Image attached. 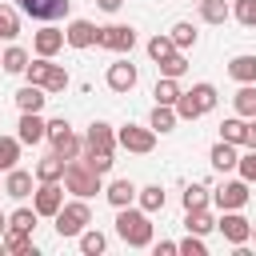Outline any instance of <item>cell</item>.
I'll list each match as a JSON object with an SVG mask.
<instances>
[{
    "mask_svg": "<svg viewBox=\"0 0 256 256\" xmlns=\"http://www.w3.org/2000/svg\"><path fill=\"white\" fill-rule=\"evenodd\" d=\"M116 236L128 244V248H148L152 244V220L144 208H116Z\"/></svg>",
    "mask_w": 256,
    "mask_h": 256,
    "instance_id": "6da1fadb",
    "label": "cell"
},
{
    "mask_svg": "<svg viewBox=\"0 0 256 256\" xmlns=\"http://www.w3.org/2000/svg\"><path fill=\"white\" fill-rule=\"evenodd\" d=\"M64 188H68L72 196L88 200V196L104 192V176H100L88 160H68V168H64Z\"/></svg>",
    "mask_w": 256,
    "mask_h": 256,
    "instance_id": "7a4b0ae2",
    "label": "cell"
},
{
    "mask_svg": "<svg viewBox=\"0 0 256 256\" xmlns=\"http://www.w3.org/2000/svg\"><path fill=\"white\" fill-rule=\"evenodd\" d=\"M216 88L212 84H192L188 92H180V100H176V116L180 120H200L204 112H212L216 108Z\"/></svg>",
    "mask_w": 256,
    "mask_h": 256,
    "instance_id": "3957f363",
    "label": "cell"
},
{
    "mask_svg": "<svg viewBox=\"0 0 256 256\" xmlns=\"http://www.w3.org/2000/svg\"><path fill=\"white\" fill-rule=\"evenodd\" d=\"M52 220H56L60 240H64V236H80V232L92 224V208H88V200H80V196H76V200H72V204H64Z\"/></svg>",
    "mask_w": 256,
    "mask_h": 256,
    "instance_id": "277c9868",
    "label": "cell"
},
{
    "mask_svg": "<svg viewBox=\"0 0 256 256\" xmlns=\"http://www.w3.org/2000/svg\"><path fill=\"white\" fill-rule=\"evenodd\" d=\"M116 144L128 148V152H136V156H144V152L156 148V128H152V124H148V128H140V124H124V128L116 132Z\"/></svg>",
    "mask_w": 256,
    "mask_h": 256,
    "instance_id": "5b68a950",
    "label": "cell"
},
{
    "mask_svg": "<svg viewBox=\"0 0 256 256\" xmlns=\"http://www.w3.org/2000/svg\"><path fill=\"white\" fill-rule=\"evenodd\" d=\"M216 228H220V236H224L228 244H236V248H244V244L252 240V220H244V216H240V208L224 212V216L216 220Z\"/></svg>",
    "mask_w": 256,
    "mask_h": 256,
    "instance_id": "8992f818",
    "label": "cell"
},
{
    "mask_svg": "<svg viewBox=\"0 0 256 256\" xmlns=\"http://www.w3.org/2000/svg\"><path fill=\"white\" fill-rule=\"evenodd\" d=\"M16 8H20L24 16H32V20H44V24H52V20L68 16L72 0H16Z\"/></svg>",
    "mask_w": 256,
    "mask_h": 256,
    "instance_id": "52a82bcc",
    "label": "cell"
},
{
    "mask_svg": "<svg viewBox=\"0 0 256 256\" xmlns=\"http://www.w3.org/2000/svg\"><path fill=\"white\" fill-rule=\"evenodd\" d=\"M96 44L108 48V52H132L136 48V28L132 24H108V28H100Z\"/></svg>",
    "mask_w": 256,
    "mask_h": 256,
    "instance_id": "ba28073f",
    "label": "cell"
},
{
    "mask_svg": "<svg viewBox=\"0 0 256 256\" xmlns=\"http://www.w3.org/2000/svg\"><path fill=\"white\" fill-rule=\"evenodd\" d=\"M32 208H36L40 216H56V212L64 208V188H60V180H40V188L32 192Z\"/></svg>",
    "mask_w": 256,
    "mask_h": 256,
    "instance_id": "9c48e42d",
    "label": "cell"
},
{
    "mask_svg": "<svg viewBox=\"0 0 256 256\" xmlns=\"http://www.w3.org/2000/svg\"><path fill=\"white\" fill-rule=\"evenodd\" d=\"M212 200H216V208H220V212L244 208V204H248V180L240 176V180H228V184H220V188L212 192Z\"/></svg>",
    "mask_w": 256,
    "mask_h": 256,
    "instance_id": "30bf717a",
    "label": "cell"
},
{
    "mask_svg": "<svg viewBox=\"0 0 256 256\" xmlns=\"http://www.w3.org/2000/svg\"><path fill=\"white\" fill-rule=\"evenodd\" d=\"M16 136H20V144H40V140H48V120H40V112H20Z\"/></svg>",
    "mask_w": 256,
    "mask_h": 256,
    "instance_id": "8fae6325",
    "label": "cell"
},
{
    "mask_svg": "<svg viewBox=\"0 0 256 256\" xmlns=\"http://www.w3.org/2000/svg\"><path fill=\"white\" fill-rule=\"evenodd\" d=\"M84 152H116V132H112V124L96 120V124L88 128V136H84Z\"/></svg>",
    "mask_w": 256,
    "mask_h": 256,
    "instance_id": "7c38bea8",
    "label": "cell"
},
{
    "mask_svg": "<svg viewBox=\"0 0 256 256\" xmlns=\"http://www.w3.org/2000/svg\"><path fill=\"white\" fill-rule=\"evenodd\" d=\"M96 36H100V28H96L92 20H72V24L64 28V40H68L72 48H92Z\"/></svg>",
    "mask_w": 256,
    "mask_h": 256,
    "instance_id": "4fadbf2b",
    "label": "cell"
},
{
    "mask_svg": "<svg viewBox=\"0 0 256 256\" xmlns=\"http://www.w3.org/2000/svg\"><path fill=\"white\" fill-rule=\"evenodd\" d=\"M108 88L112 92H132L136 88V64H128V60L108 64Z\"/></svg>",
    "mask_w": 256,
    "mask_h": 256,
    "instance_id": "5bb4252c",
    "label": "cell"
},
{
    "mask_svg": "<svg viewBox=\"0 0 256 256\" xmlns=\"http://www.w3.org/2000/svg\"><path fill=\"white\" fill-rule=\"evenodd\" d=\"M64 44H68V40H64V32H60V28H40V32L32 36V48H36V56H48V60H52V56H56Z\"/></svg>",
    "mask_w": 256,
    "mask_h": 256,
    "instance_id": "9a60e30c",
    "label": "cell"
},
{
    "mask_svg": "<svg viewBox=\"0 0 256 256\" xmlns=\"http://www.w3.org/2000/svg\"><path fill=\"white\" fill-rule=\"evenodd\" d=\"M32 176H36V172H24V168H12V172L4 176V192H8L12 200H24V196H32Z\"/></svg>",
    "mask_w": 256,
    "mask_h": 256,
    "instance_id": "2e32d148",
    "label": "cell"
},
{
    "mask_svg": "<svg viewBox=\"0 0 256 256\" xmlns=\"http://www.w3.org/2000/svg\"><path fill=\"white\" fill-rule=\"evenodd\" d=\"M0 244H4V252H12V256H36V244H32V232H20V228H8Z\"/></svg>",
    "mask_w": 256,
    "mask_h": 256,
    "instance_id": "e0dca14e",
    "label": "cell"
},
{
    "mask_svg": "<svg viewBox=\"0 0 256 256\" xmlns=\"http://www.w3.org/2000/svg\"><path fill=\"white\" fill-rule=\"evenodd\" d=\"M228 76L240 80V84H256V56L252 52H240L228 60Z\"/></svg>",
    "mask_w": 256,
    "mask_h": 256,
    "instance_id": "ac0fdd59",
    "label": "cell"
},
{
    "mask_svg": "<svg viewBox=\"0 0 256 256\" xmlns=\"http://www.w3.org/2000/svg\"><path fill=\"white\" fill-rule=\"evenodd\" d=\"M44 100H48V88H40V84H24V88L16 92V108H20V112H40Z\"/></svg>",
    "mask_w": 256,
    "mask_h": 256,
    "instance_id": "d6986e66",
    "label": "cell"
},
{
    "mask_svg": "<svg viewBox=\"0 0 256 256\" xmlns=\"http://www.w3.org/2000/svg\"><path fill=\"white\" fill-rule=\"evenodd\" d=\"M136 192H140V188H136L132 180H112V184L104 188V196H108L112 208H128V204L136 200Z\"/></svg>",
    "mask_w": 256,
    "mask_h": 256,
    "instance_id": "ffe728a7",
    "label": "cell"
},
{
    "mask_svg": "<svg viewBox=\"0 0 256 256\" xmlns=\"http://www.w3.org/2000/svg\"><path fill=\"white\" fill-rule=\"evenodd\" d=\"M64 168H68V160L60 156V152H52V156H44V160H36V180H64Z\"/></svg>",
    "mask_w": 256,
    "mask_h": 256,
    "instance_id": "44dd1931",
    "label": "cell"
},
{
    "mask_svg": "<svg viewBox=\"0 0 256 256\" xmlns=\"http://www.w3.org/2000/svg\"><path fill=\"white\" fill-rule=\"evenodd\" d=\"M220 140H228V144H248V120L244 116H232V120H224L220 124Z\"/></svg>",
    "mask_w": 256,
    "mask_h": 256,
    "instance_id": "7402d4cb",
    "label": "cell"
},
{
    "mask_svg": "<svg viewBox=\"0 0 256 256\" xmlns=\"http://www.w3.org/2000/svg\"><path fill=\"white\" fill-rule=\"evenodd\" d=\"M236 164H240V152H236V144H228V140L212 144V168L228 172V168H236Z\"/></svg>",
    "mask_w": 256,
    "mask_h": 256,
    "instance_id": "603a6c76",
    "label": "cell"
},
{
    "mask_svg": "<svg viewBox=\"0 0 256 256\" xmlns=\"http://www.w3.org/2000/svg\"><path fill=\"white\" fill-rule=\"evenodd\" d=\"M232 16V4L228 0H200V20L204 24H224Z\"/></svg>",
    "mask_w": 256,
    "mask_h": 256,
    "instance_id": "cb8c5ba5",
    "label": "cell"
},
{
    "mask_svg": "<svg viewBox=\"0 0 256 256\" xmlns=\"http://www.w3.org/2000/svg\"><path fill=\"white\" fill-rule=\"evenodd\" d=\"M232 104H236V116L256 120V84H240V92L232 96Z\"/></svg>",
    "mask_w": 256,
    "mask_h": 256,
    "instance_id": "d4e9b609",
    "label": "cell"
},
{
    "mask_svg": "<svg viewBox=\"0 0 256 256\" xmlns=\"http://www.w3.org/2000/svg\"><path fill=\"white\" fill-rule=\"evenodd\" d=\"M180 80H172V76H160L156 80V88H152V96H156V104H172L176 108V100H180Z\"/></svg>",
    "mask_w": 256,
    "mask_h": 256,
    "instance_id": "484cf974",
    "label": "cell"
},
{
    "mask_svg": "<svg viewBox=\"0 0 256 256\" xmlns=\"http://www.w3.org/2000/svg\"><path fill=\"white\" fill-rule=\"evenodd\" d=\"M176 120H180V116H176V108H172V104H156V108H152V116H148V124H152L156 132H172V128H176Z\"/></svg>",
    "mask_w": 256,
    "mask_h": 256,
    "instance_id": "4316f807",
    "label": "cell"
},
{
    "mask_svg": "<svg viewBox=\"0 0 256 256\" xmlns=\"http://www.w3.org/2000/svg\"><path fill=\"white\" fill-rule=\"evenodd\" d=\"M136 200H140V208L152 216V212H164V188L160 184H148V188H140L136 192Z\"/></svg>",
    "mask_w": 256,
    "mask_h": 256,
    "instance_id": "83f0119b",
    "label": "cell"
},
{
    "mask_svg": "<svg viewBox=\"0 0 256 256\" xmlns=\"http://www.w3.org/2000/svg\"><path fill=\"white\" fill-rule=\"evenodd\" d=\"M184 228H188V232H196V236H208V232L216 228V220L208 216V208H192V212L184 216Z\"/></svg>",
    "mask_w": 256,
    "mask_h": 256,
    "instance_id": "f1b7e54d",
    "label": "cell"
},
{
    "mask_svg": "<svg viewBox=\"0 0 256 256\" xmlns=\"http://www.w3.org/2000/svg\"><path fill=\"white\" fill-rule=\"evenodd\" d=\"M20 160V136H0V172H12Z\"/></svg>",
    "mask_w": 256,
    "mask_h": 256,
    "instance_id": "f546056e",
    "label": "cell"
},
{
    "mask_svg": "<svg viewBox=\"0 0 256 256\" xmlns=\"http://www.w3.org/2000/svg\"><path fill=\"white\" fill-rule=\"evenodd\" d=\"M80 148H84V144H80V136H76L72 128H68L64 136H56V140H52V152H60L64 160H76V156H80Z\"/></svg>",
    "mask_w": 256,
    "mask_h": 256,
    "instance_id": "4dcf8cb0",
    "label": "cell"
},
{
    "mask_svg": "<svg viewBox=\"0 0 256 256\" xmlns=\"http://www.w3.org/2000/svg\"><path fill=\"white\" fill-rule=\"evenodd\" d=\"M104 248H108V240H104L100 228H84V232H80V252H84V256H100Z\"/></svg>",
    "mask_w": 256,
    "mask_h": 256,
    "instance_id": "1f68e13d",
    "label": "cell"
},
{
    "mask_svg": "<svg viewBox=\"0 0 256 256\" xmlns=\"http://www.w3.org/2000/svg\"><path fill=\"white\" fill-rule=\"evenodd\" d=\"M20 36V16L12 4H0V40H16Z\"/></svg>",
    "mask_w": 256,
    "mask_h": 256,
    "instance_id": "d6a6232c",
    "label": "cell"
},
{
    "mask_svg": "<svg viewBox=\"0 0 256 256\" xmlns=\"http://www.w3.org/2000/svg\"><path fill=\"white\" fill-rule=\"evenodd\" d=\"M168 36H172V44H176L180 52H184V48H196V28H192L188 20H176Z\"/></svg>",
    "mask_w": 256,
    "mask_h": 256,
    "instance_id": "836d02e7",
    "label": "cell"
},
{
    "mask_svg": "<svg viewBox=\"0 0 256 256\" xmlns=\"http://www.w3.org/2000/svg\"><path fill=\"white\" fill-rule=\"evenodd\" d=\"M172 52H180V48L172 44V36H168V32H160V36H152V40H148V56H152L156 64H160V60H168Z\"/></svg>",
    "mask_w": 256,
    "mask_h": 256,
    "instance_id": "e575fe53",
    "label": "cell"
},
{
    "mask_svg": "<svg viewBox=\"0 0 256 256\" xmlns=\"http://www.w3.org/2000/svg\"><path fill=\"white\" fill-rule=\"evenodd\" d=\"M0 64H4V72H24L28 68V52L24 48H4V56H0Z\"/></svg>",
    "mask_w": 256,
    "mask_h": 256,
    "instance_id": "d590c367",
    "label": "cell"
},
{
    "mask_svg": "<svg viewBox=\"0 0 256 256\" xmlns=\"http://www.w3.org/2000/svg\"><path fill=\"white\" fill-rule=\"evenodd\" d=\"M156 68H160V76H172V80H180V76L188 72V60H184V52H172V56H168V60H160Z\"/></svg>",
    "mask_w": 256,
    "mask_h": 256,
    "instance_id": "8d00e7d4",
    "label": "cell"
},
{
    "mask_svg": "<svg viewBox=\"0 0 256 256\" xmlns=\"http://www.w3.org/2000/svg\"><path fill=\"white\" fill-rule=\"evenodd\" d=\"M48 68H52V60H48V56H36V60H28V68H24L28 84H40V88H44V80H48Z\"/></svg>",
    "mask_w": 256,
    "mask_h": 256,
    "instance_id": "74e56055",
    "label": "cell"
},
{
    "mask_svg": "<svg viewBox=\"0 0 256 256\" xmlns=\"http://www.w3.org/2000/svg\"><path fill=\"white\" fill-rule=\"evenodd\" d=\"M208 200H212V196H208L204 184H188V188H184V212H192V208H208Z\"/></svg>",
    "mask_w": 256,
    "mask_h": 256,
    "instance_id": "f35d334b",
    "label": "cell"
},
{
    "mask_svg": "<svg viewBox=\"0 0 256 256\" xmlns=\"http://www.w3.org/2000/svg\"><path fill=\"white\" fill-rule=\"evenodd\" d=\"M36 216H40L36 208H16V212L8 216V228H20V232H32V228H36Z\"/></svg>",
    "mask_w": 256,
    "mask_h": 256,
    "instance_id": "ab89813d",
    "label": "cell"
},
{
    "mask_svg": "<svg viewBox=\"0 0 256 256\" xmlns=\"http://www.w3.org/2000/svg\"><path fill=\"white\" fill-rule=\"evenodd\" d=\"M232 16L244 28H256V0H232Z\"/></svg>",
    "mask_w": 256,
    "mask_h": 256,
    "instance_id": "60d3db41",
    "label": "cell"
},
{
    "mask_svg": "<svg viewBox=\"0 0 256 256\" xmlns=\"http://www.w3.org/2000/svg\"><path fill=\"white\" fill-rule=\"evenodd\" d=\"M44 88H48V92H64V88H68V72H64V64H52V68H48Z\"/></svg>",
    "mask_w": 256,
    "mask_h": 256,
    "instance_id": "b9f144b4",
    "label": "cell"
},
{
    "mask_svg": "<svg viewBox=\"0 0 256 256\" xmlns=\"http://www.w3.org/2000/svg\"><path fill=\"white\" fill-rule=\"evenodd\" d=\"M84 160H88L100 176H108V172H112V164H116V160H112V152H84Z\"/></svg>",
    "mask_w": 256,
    "mask_h": 256,
    "instance_id": "7bdbcfd3",
    "label": "cell"
},
{
    "mask_svg": "<svg viewBox=\"0 0 256 256\" xmlns=\"http://www.w3.org/2000/svg\"><path fill=\"white\" fill-rule=\"evenodd\" d=\"M180 252H184V256H204V240H200L196 232H188V236L180 240Z\"/></svg>",
    "mask_w": 256,
    "mask_h": 256,
    "instance_id": "ee69618b",
    "label": "cell"
},
{
    "mask_svg": "<svg viewBox=\"0 0 256 256\" xmlns=\"http://www.w3.org/2000/svg\"><path fill=\"white\" fill-rule=\"evenodd\" d=\"M236 168H240V176H244L248 184H256V148H252L248 156H240V164H236Z\"/></svg>",
    "mask_w": 256,
    "mask_h": 256,
    "instance_id": "f6af8a7d",
    "label": "cell"
},
{
    "mask_svg": "<svg viewBox=\"0 0 256 256\" xmlns=\"http://www.w3.org/2000/svg\"><path fill=\"white\" fill-rule=\"evenodd\" d=\"M68 132V120L60 116V120H48V140H56V136H64Z\"/></svg>",
    "mask_w": 256,
    "mask_h": 256,
    "instance_id": "bcb514c9",
    "label": "cell"
},
{
    "mask_svg": "<svg viewBox=\"0 0 256 256\" xmlns=\"http://www.w3.org/2000/svg\"><path fill=\"white\" fill-rule=\"evenodd\" d=\"M172 252H180V244H172V240H160L156 244V256H172Z\"/></svg>",
    "mask_w": 256,
    "mask_h": 256,
    "instance_id": "7dc6e473",
    "label": "cell"
},
{
    "mask_svg": "<svg viewBox=\"0 0 256 256\" xmlns=\"http://www.w3.org/2000/svg\"><path fill=\"white\" fill-rule=\"evenodd\" d=\"M96 4H100V8H104V12H116V8H120V4H124V0H96Z\"/></svg>",
    "mask_w": 256,
    "mask_h": 256,
    "instance_id": "c3c4849f",
    "label": "cell"
},
{
    "mask_svg": "<svg viewBox=\"0 0 256 256\" xmlns=\"http://www.w3.org/2000/svg\"><path fill=\"white\" fill-rule=\"evenodd\" d=\"M248 148H256V120L248 124Z\"/></svg>",
    "mask_w": 256,
    "mask_h": 256,
    "instance_id": "681fc988",
    "label": "cell"
},
{
    "mask_svg": "<svg viewBox=\"0 0 256 256\" xmlns=\"http://www.w3.org/2000/svg\"><path fill=\"white\" fill-rule=\"evenodd\" d=\"M4 232H8V216L0 212V240H4Z\"/></svg>",
    "mask_w": 256,
    "mask_h": 256,
    "instance_id": "f907efd6",
    "label": "cell"
},
{
    "mask_svg": "<svg viewBox=\"0 0 256 256\" xmlns=\"http://www.w3.org/2000/svg\"><path fill=\"white\" fill-rule=\"evenodd\" d=\"M252 240H256V224H252Z\"/></svg>",
    "mask_w": 256,
    "mask_h": 256,
    "instance_id": "816d5d0a",
    "label": "cell"
},
{
    "mask_svg": "<svg viewBox=\"0 0 256 256\" xmlns=\"http://www.w3.org/2000/svg\"><path fill=\"white\" fill-rule=\"evenodd\" d=\"M0 192H4V184H0Z\"/></svg>",
    "mask_w": 256,
    "mask_h": 256,
    "instance_id": "f5cc1de1",
    "label": "cell"
},
{
    "mask_svg": "<svg viewBox=\"0 0 256 256\" xmlns=\"http://www.w3.org/2000/svg\"><path fill=\"white\" fill-rule=\"evenodd\" d=\"M0 56H4V52H0Z\"/></svg>",
    "mask_w": 256,
    "mask_h": 256,
    "instance_id": "db71d44e",
    "label": "cell"
}]
</instances>
